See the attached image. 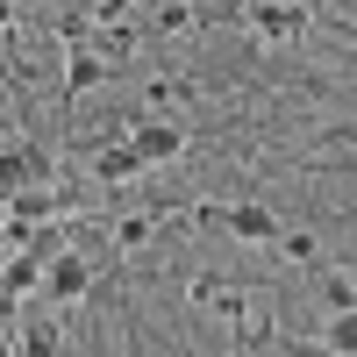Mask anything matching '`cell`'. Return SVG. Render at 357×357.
<instances>
[{"mask_svg": "<svg viewBox=\"0 0 357 357\" xmlns=\"http://www.w3.org/2000/svg\"><path fill=\"white\" fill-rule=\"evenodd\" d=\"M22 186H57V158L43 151V143H29V136L0 143V207H8Z\"/></svg>", "mask_w": 357, "mask_h": 357, "instance_id": "1", "label": "cell"}, {"mask_svg": "<svg viewBox=\"0 0 357 357\" xmlns=\"http://www.w3.org/2000/svg\"><path fill=\"white\" fill-rule=\"evenodd\" d=\"M243 22H250V36H257L264 50H286V43L307 36V8H301V0H250Z\"/></svg>", "mask_w": 357, "mask_h": 357, "instance_id": "2", "label": "cell"}, {"mask_svg": "<svg viewBox=\"0 0 357 357\" xmlns=\"http://www.w3.org/2000/svg\"><path fill=\"white\" fill-rule=\"evenodd\" d=\"M43 293H50L57 307H79L86 293H93V257H86V250H57L43 264Z\"/></svg>", "mask_w": 357, "mask_h": 357, "instance_id": "3", "label": "cell"}, {"mask_svg": "<svg viewBox=\"0 0 357 357\" xmlns=\"http://www.w3.org/2000/svg\"><path fill=\"white\" fill-rule=\"evenodd\" d=\"M129 143H136L143 165H178V158H186V129H178V122H158V114H136V122H129Z\"/></svg>", "mask_w": 357, "mask_h": 357, "instance_id": "4", "label": "cell"}, {"mask_svg": "<svg viewBox=\"0 0 357 357\" xmlns=\"http://www.w3.org/2000/svg\"><path fill=\"white\" fill-rule=\"evenodd\" d=\"M222 236H236L243 250H264V243H279V215H272L264 200H236L229 222H222Z\"/></svg>", "mask_w": 357, "mask_h": 357, "instance_id": "5", "label": "cell"}, {"mask_svg": "<svg viewBox=\"0 0 357 357\" xmlns=\"http://www.w3.org/2000/svg\"><path fill=\"white\" fill-rule=\"evenodd\" d=\"M143 172H151V165L136 158V143H129V136H122V143H100V151H93V186H136Z\"/></svg>", "mask_w": 357, "mask_h": 357, "instance_id": "6", "label": "cell"}, {"mask_svg": "<svg viewBox=\"0 0 357 357\" xmlns=\"http://www.w3.org/2000/svg\"><path fill=\"white\" fill-rule=\"evenodd\" d=\"M0 215L36 229V222H57V215H65V193H57V186H22V193H15L8 207H0Z\"/></svg>", "mask_w": 357, "mask_h": 357, "instance_id": "7", "label": "cell"}, {"mask_svg": "<svg viewBox=\"0 0 357 357\" xmlns=\"http://www.w3.org/2000/svg\"><path fill=\"white\" fill-rule=\"evenodd\" d=\"M107 79H114V65H107L100 50H72V57H65V100L93 93V86H107Z\"/></svg>", "mask_w": 357, "mask_h": 357, "instance_id": "8", "label": "cell"}, {"mask_svg": "<svg viewBox=\"0 0 357 357\" xmlns=\"http://www.w3.org/2000/svg\"><path fill=\"white\" fill-rule=\"evenodd\" d=\"M314 301L329 307V314H350L357 307V272H321L314 279Z\"/></svg>", "mask_w": 357, "mask_h": 357, "instance_id": "9", "label": "cell"}, {"mask_svg": "<svg viewBox=\"0 0 357 357\" xmlns=\"http://www.w3.org/2000/svg\"><path fill=\"white\" fill-rule=\"evenodd\" d=\"M22 357H65V336H57V321H22Z\"/></svg>", "mask_w": 357, "mask_h": 357, "instance_id": "10", "label": "cell"}, {"mask_svg": "<svg viewBox=\"0 0 357 357\" xmlns=\"http://www.w3.org/2000/svg\"><path fill=\"white\" fill-rule=\"evenodd\" d=\"M286 264H321V243H314V229H279V243H272Z\"/></svg>", "mask_w": 357, "mask_h": 357, "instance_id": "11", "label": "cell"}, {"mask_svg": "<svg viewBox=\"0 0 357 357\" xmlns=\"http://www.w3.org/2000/svg\"><path fill=\"white\" fill-rule=\"evenodd\" d=\"M321 350H329V357H357V307H350V314H329Z\"/></svg>", "mask_w": 357, "mask_h": 357, "instance_id": "12", "label": "cell"}, {"mask_svg": "<svg viewBox=\"0 0 357 357\" xmlns=\"http://www.w3.org/2000/svg\"><path fill=\"white\" fill-rule=\"evenodd\" d=\"M86 50H100L107 65H122V57L136 50V29H122V22H107V29H93V43H86Z\"/></svg>", "mask_w": 357, "mask_h": 357, "instance_id": "13", "label": "cell"}, {"mask_svg": "<svg viewBox=\"0 0 357 357\" xmlns=\"http://www.w3.org/2000/svg\"><path fill=\"white\" fill-rule=\"evenodd\" d=\"M57 250H72V229H65V215H57V222H36V236H29V257H57Z\"/></svg>", "mask_w": 357, "mask_h": 357, "instance_id": "14", "label": "cell"}, {"mask_svg": "<svg viewBox=\"0 0 357 357\" xmlns=\"http://www.w3.org/2000/svg\"><path fill=\"white\" fill-rule=\"evenodd\" d=\"M107 229H114V243H122V250H143V243L158 236V222H151V215H122V222H107Z\"/></svg>", "mask_w": 357, "mask_h": 357, "instance_id": "15", "label": "cell"}, {"mask_svg": "<svg viewBox=\"0 0 357 357\" xmlns=\"http://www.w3.org/2000/svg\"><path fill=\"white\" fill-rule=\"evenodd\" d=\"M158 29L165 36H193V8L186 0H158Z\"/></svg>", "mask_w": 357, "mask_h": 357, "instance_id": "16", "label": "cell"}, {"mask_svg": "<svg viewBox=\"0 0 357 357\" xmlns=\"http://www.w3.org/2000/svg\"><path fill=\"white\" fill-rule=\"evenodd\" d=\"M178 100H186L178 79H151V86H143V107H178Z\"/></svg>", "mask_w": 357, "mask_h": 357, "instance_id": "17", "label": "cell"}, {"mask_svg": "<svg viewBox=\"0 0 357 357\" xmlns=\"http://www.w3.org/2000/svg\"><path fill=\"white\" fill-rule=\"evenodd\" d=\"M264 336H272V321H264V314H257V307H250V314H243V321H236V350H257V343H264Z\"/></svg>", "mask_w": 357, "mask_h": 357, "instance_id": "18", "label": "cell"}, {"mask_svg": "<svg viewBox=\"0 0 357 357\" xmlns=\"http://www.w3.org/2000/svg\"><path fill=\"white\" fill-rule=\"evenodd\" d=\"M222 286H229V279H215V272H193V279H186V301H193V307H215V293H222Z\"/></svg>", "mask_w": 357, "mask_h": 357, "instance_id": "19", "label": "cell"}, {"mask_svg": "<svg viewBox=\"0 0 357 357\" xmlns=\"http://www.w3.org/2000/svg\"><path fill=\"white\" fill-rule=\"evenodd\" d=\"M215 314H222V321H243V314H250V293L222 286V293H215Z\"/></svg>", "mask_w": 357, "mask_h": 357, "instance_id": "20", "label": "cell"}, {"mask_svg": "<svg viewBox=\"0 0 357 357\" xmlns=\"http://www.w3.org/2000/svg\"><path fill=\"white\" fill-rule=\"evenodd\" d=\"M122 8H129V0H93V15H100V22H122Z\"/></svg>", "mask_w": 357, "mask_h": 357, "instance_id": "21", "label": "cell"}, {"mask_svg": "<svg viewBox=\"0 0 357 357\" xmlns=\"http://www.w3.org/2000/svg\"><path fill=\"white\" fill-rule=\"evenodd\" d=\"M0 357H22V336L8 329V321H0Z\"/></svg>", "mask_w": 357, "mask_h": 357, "instance_id": "22", "label": "cell"}, {"mask_svg": "<svg viewBox=\"0 0 357 357\" xmlns=\"http://www.w3.org/2000/svg\"><path fill=\"white\" fill-rule=\"evenodd\" d=\"M0 36H15V0H0Z\"/></svg>", "mask_w": 357, "mask_h": 357, "instance_id": "23", "label": "cell"}]
</instances>
